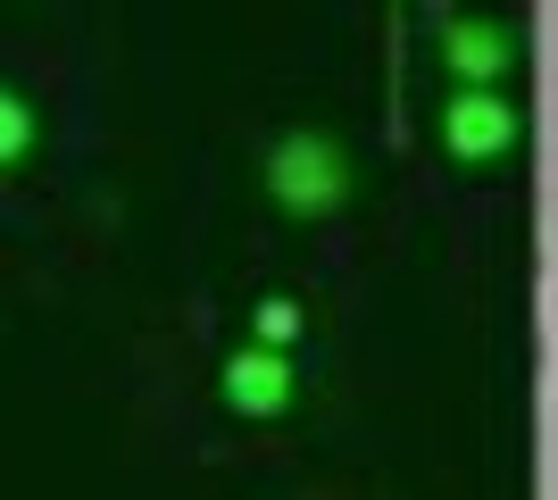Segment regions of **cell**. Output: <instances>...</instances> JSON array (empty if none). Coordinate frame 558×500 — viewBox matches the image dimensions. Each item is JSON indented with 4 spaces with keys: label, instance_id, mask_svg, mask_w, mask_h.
<instances>
[{
    "label": "cell",
    "instance_id": "1",
    "mask_svg": "<svg viewBox=\"0 0 558 500\" xmlns=\"http://www.w3.org/2000/svg\"><path fill=\"white\" fill-rule=\"evenodd\" d=\"M25 143H34V118H25V100H17V93H0V167L25 159Z\"/></svg>",
    "mask_w": 558,
    "mask_h": 500
}]
</instances>
